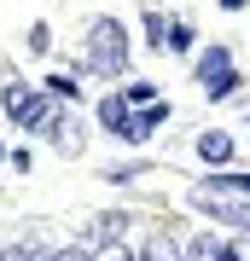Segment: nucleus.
<instances>
[{
	"label": "nucleus",
	"mask_w": 250,
	"mask_h": 261,
	"mask_svg": "<svg viewBox=\"0 0 250 261\" xmlns=\"http://www.w3.org/2000/svg\"><path fill=\"white\" fill-rule=\"evenodd\" d=\"M87 70L105 75V82H117L128 70V29H122V18H93L87 23Z\"/></svg>",
	"instance_id": "f257e3e1"
},
{
	"label": "nucleus",
	"mask_w": 250,
	"mask_h": 261,
	"mask_svg": "<svg viewBox=\"0 0 250 261\" xmlns=\"http://www.w3.org/2000/svg\"><path fill=\"white\" fill-rule=\"evenodd\" d=\"M0 105H6V116L18 122V128H35V134H53V122H58V99L47 93V87L12 82L6 93H0Z\"/></svg>",
	"instance_id": "f03ea898"
},
{
	"label": "nucleus",
	"mask_w": 250,
	"mask_h": 261,
	"mask_svg": "<svg viewBox=\"0 0 250 261\" xmlns=\"http://www.w3.org/2000/svg\"><path fill=\"white\" fill-rule=\"evenodd\" d=\"M192 70H198L204 99H233V87H239V64H233V47H227V41H210V47L192 58Z\"/></svg>",
	"instance_id": "7ed1b4c3"
},
{
	"label": "nucleus",
	"mask_w": 250,
	"mask_h": 261,
	"mask_svg": "<svg viewBox=\"0 0 250 261\" xmlns=\"http://www.w3.org/2000/svg\"><path fill=\"white\" fill-rule=\"evenodd\" d=\"M192 203L204 209L210 221H227V226H239V232L250 238V197H215V192L198 186V192H192Z\"/></svg>",
	"instance_id": "20e7f679"
},
{
	"label": "nucleus",
	"mask_w": 250,
	"mask_h": 261,
	"mask_svg": "<svg viewBox=\"0 0 250 261\" xmlns=\"http://www.w3.org/2000/svg\"><path fill=\"white\" fill-rule=\"evenodd\" d=\"M99 128L111 134V140L134 145V105L122 99V93H105V99H99Z\"/></svg>",
	"instance_id": "39448f33"
},
{
	"label": "nucleus",
	"mask_w": 250,
	"mask_h": 261,
	"mask_svg": "<svg viewBox=\"0 0 250 261\" xmlns=\"http://www.w3.org/2000/svg\"><path fill=\"white\" fill-rule=\"evenodd\" d=\"M47 140H53L58 157H82L87 128H82V116H76V111H58V122H53V134H47Z\"/></svg>",
	"instance_id": "423d86ee"
},
{
	"label": "nucleus",
	"mask_w": 250,
	"mask_h": 261,
	"mask_svg": "<svg viewBox=\"0 0 250 261\" xmlns=\"http://www.w3.org/2000/svg\"><path fill=\"white\" fill-rule=\"evenodd\" d=\"M140 261H186V244H175V232L157 226V232L140 244Z\"/></svg>",
	"instance_id": "0eeeda50"
},
{
	"label": "nucleus",
	"mask_w": 250,
	"mask_h": 261,
	"mask_svg": "<svg viewBox=\"0 0 250 261\" xmlns=\"http://www.w3.org/2000/svg\"><path fill=\"white\" fill-rule=\"evenodd\" d=\"M140 23H146V47H151V53H169V29H175V18H163L157 6H146Z\"/></svg>",
	"instance_id": "6e6552de"
},
{
	"label": "nucleus",
	"mask_w": 250,
	"mask_h": 261,
	"mask_svg": "<svg viewBox=\"0 0 250 261\" xmlns=\"http://www.w3.org/2000/svg\"><path fill=\"white\" fill-rule=\"evenodd\" d=\"M198 157L204 163H233V134H221V128L198 134Z\"/></svg>",
	"instance_id": "1a4fd4ad"
},
{
	"label": "nucleus",
	"mask_w": 250,
	"mask_h": 261,
	"mask_svg": "<svg viewBox=\"0 0 250 261\" xmlns=\"http://www.w3.org/2000/svg\"><path fill=\"white\" fill-rule=\"evenodd\" d=\"M163 122H169V99L146 105V111H134V145H140V140H151V128H163Z\"/></svg>",
	"instance_id": "9d476101"
},
{
	"label": "nucleus",
	"mask_w": 250,
	"mask_h": 261,
	"mask_svg": "<svg viewBox=\"0 0 250 261\" xmlns=\"http://www.w3.org/2000/svg\"><path fill=\"white\" fill-rule=\"evenodd\" d=\"M47 93H53L58 105H76V99H82V82L64 75V70H53V75H47Z\"/></svg>",
	"instance_id": "9b49d317"
},
{
	"label": "nucleus",
	"mask_w": 250,
	"mask_h": 261,
	"mask_svg": "<svg viewBox=\"0 0 250 261\" xmlns=\"http://www.w3.org/2000/svg\"><path fill=\"white\" fill-rule=\"evenodd\" d=\"M204 192H215V197H250V174H215Z\"/></svg>",
	"instance_id": "f8f14e48"
},
{
	"label": "nucleus",
	"mask_w": 250,
	"mask_h": 261,
	"mask_svg": "<svg viewBox=\"0 0 250 261\" xmlns=\"http://www.w3.org/2000/svg\"><path fill=\"white\" fill-rule=\"evenodd\" d=\"M122 99H128V105H140V111H146V105H157L163 93H157V82H146V75H134V82L122 87Z\"/></svg>",
	"instance_id": "ddd939ff"
},
{
	"label": "nucleus",
	"mask_w": 250,
	"mask_h": 261,
	"mask_svg": "<svg viewBox=\"0 0 250 261\" xmlns=\"http://www.w3.org/2000/svg\"><path fill=\"white\" fill-rule=\"evenodd\" d=\"M186 261H221V238H210V232L186 238Z\"/></svg>",
	"instance_id": "4468645a"
},
{
	"label": "nucleus",
	"mask_w": 250,
	"mask_h": 261,
	"mask_svg": "<svg viewBox=\"0 0 250 261\" xmlns=\"http://www.w3.org/2000/svg\"><path fill=\"white\" fill-rule=\"evenodd\" d=\"M169 53H192V23L175 18V29H169Z\"/></svg>",
	"instance_id": "2eb2a0df"
},
{
	"label": "nucleus",
	"mask_w": 250,
	"mask_h": 261,
	"mask_svg": "<svg viewBox=\"0 0 250 261\" xmlns=\"http://www.w3.org/2000/svg\"><path fill=\"white\" fill-rule=\"evenodd\" d=\"M0 261H41V244H6Z\"/></svg>",
	"instance_id": "dca6fc26"
},
{
	"label": "nucleus",
	"mask_w": 250,
	"mask_h": 261,
	"mask_svg": "<svg viewBox=\"0 0 250 261\" xmlns=\"http://www.w3.org/2000/svg\"><path fill=\"white\" fill-rule=\"evenodd\" d=\"M93 261H140V250H128V244H105Z\"/></svg>",
	"instance_id": "f3484780"
},
{
	"label": "nucleus",
	"mask_w": 250,
	"mask_h": 261,
	"mask_svg": "<svg viewBox=\"0 0 250 261\" xmlns=\"http://www.w3.org/2000/svg\"><path fill=\"white\" fill-rule=\"evenodd\" d=\"M47 47H53V29H47V23H29V53H47Z\"/></svg>",
	"instance_id": "a211bd4d"
},
{
	"label": "nucleus",
	"mask_w": 250,
	"mask_h": 261,
	"mask_svg": "<svg viewBox=\"0 0 250 261\" xmlns=\"http://www.w3.org/2000/svg\"><path fill=\"white\" fill-rule=\"evenodd\" d=\"M12 168H18V174H29V168H35V157H29V145H12V157H6Z\"/></svg>",
	"instance_id": "6ab92c4d"
},
{
	"label": "nucleus",
	"mask_w": 250,
	"mask_h": 261,
	"mask_svg": "<svg viewBox=\"0 0 250 261\" xmlns=\"http://www.w3.org/2000/svg\"><path fill=\"white\" fill-rule=\"evenodd\" d=\"M53 261H93V250H82V244H70V250H53Z\"/></svg>",
	"instance_id": "aec40b11"
},
{
	"label": "nucleus",
	"mask_w": 250,
	"mask_h": 261,
	"mask_svg": "<svg viewBox=\"0 0 250 261\" xmlns=\"http://www.w3.org/2000/svg\"><path fill=\"white\" fill-rule=\"evenodd\" d=\"M221 261H250V244H221Z\"/></svg>",
	"instance_id": "412c9836"
},
{
	"label": "nucleus",
	"mask_w": 250,
	"mask_h": 261,
	"mask_svg": "<svg viewBox=\"0 0 250 261\" xmlns=\"http://www.w3.org/2000/svg\"><path fill=\"white\" fill-rule=\"evenodd\" d=\"M250 6V0H221V12H244Z\"/></svg>",
	"instance_id": "4be33fe9"
},
{
	"label": "nucleus",
	"mask_w": 250,
	"mask_h": 261,
	"mask_svg": "<svg viewBox=\"0 0 250 261\" xmlns=\"http://www.w3.org/2000/svg\"><path fill=\"white\" fill-rule=\"evenodd\" d=\"M0 157H12V151H6V145H0Z\"/></svg>",
	"instance_id": "5701e85b"
}]
</instances>
